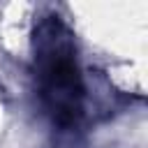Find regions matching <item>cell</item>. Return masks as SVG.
<instances>
[{
	"mask_svg": "<svg viewBox=\"0 0 148 148\" xmlns=\"http://www.w3.org/2000/svg\"><path fill=\"white\" fill-rule=\"evenodd\" d=\"M37 44V65L42 81V97L62 127L72 125L81 116V76L74 60V46L58 18H46L35 32Z\"/></svg>",
	"mask_w": 148,
	"mask_h": 148,
	"instance_id": "6da1fadb",
	"label": "cell"
}]
</instances>
